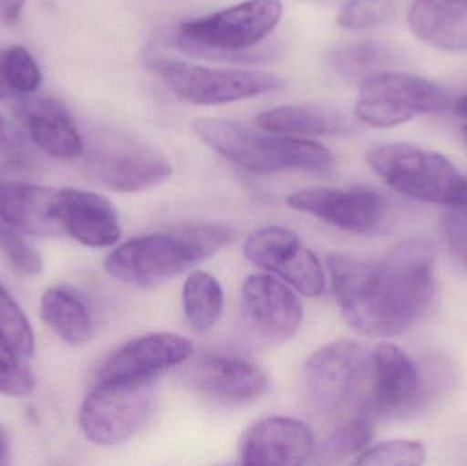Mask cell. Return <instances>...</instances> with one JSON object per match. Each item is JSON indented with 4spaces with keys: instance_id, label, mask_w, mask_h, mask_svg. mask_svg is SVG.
Segmentation results:
<instances>
[{
    "instance_id": "cell-1",
    "label": "cell",
    "mask_w": 467,
    "mask_h": 466,
    "mask_svg": "<svg viewBox=\"0 0 467 466\" xmlns=\"http://www.w3.org/2000/svg\"><path fill=\"white\" fill-rule=\"evenodd\" d=\"M435 248L411 238L379 260L327 257L332 290L346 322L364 336L389 338L413 327L436 295Z\"/></svg>"
},
{
    "instance_id": "cell-2",
    "label": "cell",
    "mask_w": 467,
    "mask_h": 466,
    "mask_svg": "<svg viewBox=\"0 0 467 466\" xmlns=\"http://www.w3.org/2000/svg\"><path fill=\"white\" fill-rule=\"evenodd\" d=\"M235 238L221 224H191L167 233L142 235L118 246L104 267L112 278L139 287L167 284L213 256Z\"/></svg>"
},
{
    "instance_id": "cell-3",
    "label": "cell",
    "mask_w": 467,
    "mask_h": 466,
    "mask_svg": "<svg viewBox=\"0 0 467 466\" xmlns=\"http://www.w3.org/2000/svg\"><path fill=\"white\" fill-rule=\"evenodd\" d=\"M193 130L227 161L254 174L287 170L327 172L334 164L331 152L317 142L261 133L232 120L200 118L194 120Z\"/></svg>"
},
{
    "instance_id": "cell-4",
    "label": "cell",
    "mask_w": 467,
    "mask_h": 466,
    "mask_svg": "<svg viewBox=\"0 0 467 466\" xmlns=\"http://www.w3.org/2000/svg\"><path fill=\"white\" fill-rule=\"evenodd\" d=\"M372 358L348 339L316 350L305 364L304 390L310 408L335 424L370 410Z\"/></svg>"
},
{
    "instance_id": "cell-5",
    "label": "cell",
    "mask_w": 467,
    "mask_h": 466,
    "mask_svg": "<svg viewBox=\"0 0 467 466\" xmlns=\"http://www.w3.org/2000/svg\"><path fill=\"white\" fill-rule=\"evenodd\" d=\"M367 161L387 185L411 199L451 207L467 196L466 175L441 153L395 142L373 148Z\"/></svg>"
},
{
    "instance_id": "cell-6",
    "label": "cell",
    "mask_w": 467,
    "mask_h": 466,
    "mask_svg": "<svg viewBox=\"0 0 467 466\" xmlns=\"http://www.w3.org/2000/svg\"><path fill=\"white\" fill-rule=\"evenodd\" d=\"M84 169L98 185L136 193L166 182L172 174L169 159L139 137L103 129L84 145Z\"/></svg>"
},
{
    "instance_id": "cell-7",
    "label": "cell",
    "mask_w": 467,
    "mask_h": 466,
    "mask_svg": "<svg viewBox=\"0 0 467 466\" xmlns=\"http://www.w3.org/2000/svg\"><path fill=\"white\" fill-rule=\"evenodd\" d=\"M279 0H246L204 18L182 22L178 41L189 54L250 59L244 49L260 43L282 18Z\"/></svg>"
},
{
    "instance_id": "cell-8",
    "label": "cell",
    "mask_w": 467,
    "mask_h": 466,
    "mask_svg": "<svg viewBox=\"0 0 467 466\" xmlns=\"http://www.w3.org/2000/svg\"><path fill=\"white\" fill-rule=\"evenodd\" d=\"M449 92L435 82L405 73H373L359 84L356 115L375 128H392L417 115L446 111Z\"/></svg>"
},
{
    "instance_id": "cell-9",
    "label": "cell",
    "mask_w": 467,
    "mask_h": 466,
    "mask_svg": "<svg viewBox=\"0 0 467 466\" xmlns=\"http://www.w3.org/2000/svg\"><path fill=\"white\" fill-rule=\"evenodd\" d=\"M150 67L178 98L197 106L233 103L285 87V79L264 71L204 67L174 59L150 60Z\"/></svg>"
},
{
    "instance_id": "cell-10",
    "label": "cell",
    "mask_w": 467,
    "mask_h": 466,
    "mask_svg": "<svg viewBox=\"0 0 467 466\" xmlns=\"http://www.w3.org/2000/svg\"><path fill=\"white\" fill-rule=\"evenodd\" d=\"M155 407L152 383H98L79 410L85 437L99 446H117L133 438L150 420Z\"/></svg>"
},
{
    "instance_id": "cell-11",
    "label": "cell",
    "mask_w": 467,
    "mask_h": 466,
    "mask_svg": "<svg viewBox=\"0 0 467 466\" xmlns=\"http://www.w3.org/2000/svg\"><path fill=\"white\" fill-rule=\"evenodd\" d=\"M244 254L255 267L276 274L306 297H317L326 289L320 260L287 227L268 226L253 233Z\"/></svg>"
},
{
    "instance_id": "cell-12",
    "label": "cell",
    "mask_w": 467,
    "mask_h": 466,
    "mask_svg": "<svg viewBox=\"0 0 467 466\" xmlns=\"http://www.w3.org/2000/svg\"><path fill=\"white\" fill-rule=\"evenodd\" d=\"M241 315L250 336L266 345L290 339L301 327L304 306L298 295L269 274H253L244 279Z\"/></svg>"
},
{
    "instance_id": "cell-13",
    "label": "cell",
    "mask_w": 467,
    "mask_h": 466,
    "mask_svg": "<svg viewBox=\"0 0 467 466\" xmlns=\"http://www.w3.org/2000/svg\"><path fill=\"white\" fill-rule=\"evenodd\" d=\"M288 207L357 234L376 232L386 218V202L369 188L302 189L287 197Z\"/></svg>"
},
{
    "instance_id": "cell-14",
    "label": "cell",
    "mask_w": 467,
    "mask_h": 466,
    "mask_svg": "<svg viewBox=\"0 0 467 466\" xmlns=\"http://www.w3.org/2000/svg\"><path fill=\"white\" fill-rule=\"evenodd\" d=\"M193 345L188 338L170 333L148 334L129 342L114 353L98 375L104 385H141L191 357Z\"/></svg>"
},
{
    "instance_id": "cell-15",
    "label": "cell",
    "mask_w": 467,
    "mask_h": 466,
    "mask_svg": "<svg viewBox=\"0 0 467 466\" xmlns=\"http://www.w3.org/2000/svg\"><path fill=\"white\" fill-rule=\"evenodd\" d=\"M183 382L194 393L223 405L257 401L268 390V377L252 361L235 356H208L192 363Z\"/></svg>"
},
{
    "instance_id": "cell-16",
    "label": "cell",
    "mask_w": 467,
    "mask_h": 466,
    "mask_svg": "<svg viewBox=\"0 0 467 466\" xmlns=\"http://www.w3.org/2000/svg\"><path fill=\"white\" fill-rule=\"evenodd\" d=\"M370 409L376 418L403 415L421 401L422 378L410 356L392 344L378 345L372 355Z\"/></svg>"
},
{
    "instance_id": "cell-17",
    "label": "cell",
    "mask_w": 467,
    "mask_h": 466,
    "mask_svg": "<svg viewBox=\"0 0 467 466\" xmlns=\"http://www.w3.org/2000/svg\"><path fill=\"white\" fill-rule=\"evenodd\" d=\"M312 430L291 418H268L250 427L242 438L239 457L247 465L298 466L315 456Z\"/></svg>"
},
{
    "instance_id": "cell-18",
    "label": "cell",
    "mask_w": 467,
    "mask_h": 466,
    "mask_svg": "<svg viewBox=\"0 0 467 466\" xmlns=\"http://www.w3.org/2000/svg\"><path fill=\"white\" fill-rule=\"evenodd\" d=\"M55 213L74 240L90 248L114 245L120 238L119 218L109 199L81 189L57 191Z\"/></svg>"
},
{
    "instance_id": "cell-19",
    "label": "cell",
    "mask_w": 467,
    "mask_h": 466,
    "mask_svg": "<svg viewBox=\"0 0 467 466\" xmlns=\"http://www.w3.org/2000/svg\"><path fill=\"white\" fill-rule=\"evenodd\" d=\"M57 191L21 181H0V221L30 237L63 234L55 213Z\"/></svg>"
},
{
    "instance_id": "cell-20",
    "label": "cell",
    "mask_w": 467,
    "mask_h": 466,
    "mask_svg": "<svg viewBox=\"0 0 467 466\" xmlns=\"http://www.w3.org/2000/svg\"><path fill=\"white\" fill-rule=\"evenodd\" d=\"M19 115L32 141L48 155L74 159L82 155L84 140L62 104L33 100L19 107Z\"/></svg>"
},
{
    "instance_id": "cell-21",
    "label": "cell",
    "mask_w": 467,
    "mask_h": 466,
    "mask_svg": "<svg viewBox=\"0 0 467 466\" xmlns=\"http://www.w3.org/2000/svg\"><path fill=\"white\" fill-rule=\"evenodd\" d=\"M409 24L424 43L443 51H467V0H417Z\"/></svg>"
},
{
    "instance_id": "cell-22",
    "label": "cell",
    "mask_w": 467,
    "mask_h": 466,
    "mask_svg": "<svg viewBox=\"0 0 467 466\" xmlns=\"http://www.w3.org/2000/svg\"><path fill=\"white\" fill-rule=\"evenodd\" d=\"M255 123L263 130L298 136H343L350 133V119L340 109L327 104H287L265 109Z\"/></svg>"
},
{
    "instance_id": "cell-23",
    "label": "cell",
    "mask_w": 467,
    "mask_h": 466,
    "mask_svg": "<svg viewBox=\"0 0 467 466\" xmlns=\"http://www.w3.org/2000/svg\"><path fill=\"white\" fill-rule=\"evenodd\" d=\"M41 317L68 345L81 347L92 339V315L73 287L54 286L47 290L41 298Z\"/></svg>"
},
{
    "instance_id": "cell-24",
    "label": "cell",
    "mask_w": 467,
    "mask_h": 466,
    "mask_svg": "<svg viewBox=\"0 0 467 466\" xmlns=\"http://www.w3.org/2000/svg\"><path fill=\"white\" fill-rule=\"evenodd\" d=\"M182 303L189 327L194 333L207 334L215 327L223 312V289L215 276L196 271L183 285Z\"/></svg>"
},
{
    "instance_id": "cell-25",
    "label": "cell",
    "mask_w": 467,
    "mask_h": 466,
    "mask_svg": "<svg viewBox=\"0 0 467 466\" xmlns=\"http://www.w3.org/2000/svg\"><path fill=\"white\" fill-rule=\"evenodd\" d=\"M375 413L370 410L358 413L335 424L321 445L316 446V464L331 465L348 457L358 454L367 448L375 431Z\"/></svg>"
},
{
    "instance_id": "cell-26",
    "label": "cell",
    "mask_w": 467,
    "mask_h": 466,
    "mask_svg": "<svg viewBox=\"0 0 467 466\" xmlns=\"http://www.w3.org/2000/svg\"><path fill=\"white\" fill-rule=\"evenodd\" d=\"M0 345L21 358L35 350V336L29 320L13 295L0 284Z\"/></svg>"
},
{
    "instance_id": "cell-27",
    "label": "cell",
    "mask_w": 467,
    "mask_h": 466,
    "mask_svg": "<svg viewBox=\"0 0 467 466\" xmlns=\"http://www.w3.org/2000/svg\"><path fill=\"white\" fill-rule=\"evenodd\" d=\"M394 18V0H348L337 13V24L348 30L372 29Z\"/></svg>"
},
{
    "instance_id": "cell-28",
    "label": "cell",
    "mask_w": 467,
    "mask_h": 466,
    "mask_svg": "<svg viewBox=\"0 0 467 466\" xmlns=\"http://www.w3.org/2000/svg\"><path fill=\"white\" fill-rule=\"evenodd\" d=\"M425 456L424 445L417 440H387L362 451L356 464L417 466L424 464Z\"/></svg>"
},
{
    "instance_id": "cell-29",
    "label": "cell",
    "mask_w": 467,
    "mask_h": 466,
    "mask_svg": "<svg viewBox=\"0 0 467 466\" xmlns=\"http://www.w3.org/2000/svg\"><path fill=\"white\" fill-rule=\"evenodd\" d=\"M0 251L18 273L36 275L43 270L40 254L30 245L26 234L0 221Z\"/></svg>"
},
{
    "instance_id": "cell-30",
    "label": "cell",
    "mask_w": 467,
    "mask_h": 466,
    "mask_svg": "<svg viewBox=\"0 0 467 466\" xmlns=\"http://www.w3.org/2000/svg\"><path fill=\"white\" fill-rule=\"evenodd\" d=\"M5 79L13 95H26L37 89L41 74L37 63L24 47H11L3 51Z\"/></svg>"
},
{
    "instance_id": "cell-31",
    "label": "cell",
    "mask_w": 467,
    "mask_h": 466,
    "mask_svg": "<svg viewBox=\"0 0 467 466\" xmlns=\"http://www.w3.org/2000/svg\"><path fill=\"white\" fill-rule=\"evenodd\" d=\"M383 57L384 51L379 44L358 43L332 52L329 63L340 76L356 78L379 65Z\"/></svg>"
},
{
    "instance_id": "cell-32",
    "label": "cell",
    "mask_w": 467,
    "mask_h": 466,
    "mask_svg": "<svg viewBox=\"0 0 467 466\" xmlns=\"http://www.w3.org/2000/svg\"><path fill=\"white\" fill-rule=\"evenodd\" d=\"M22 360L0 345V394L24 397L32 393L35 378Z\"/></svg>"
},
{
    "instance_id": "cell-33",
    "label": "cell",
    "mask_w": 467,
    "mask_h": 466,
    "mask_svg": "<svg viewBox=\"0 0 467 466\" xmlns=\"http://www.w3.org/2000/svg\"><path fill=\"white\" fill-rule=\"evenodd\" d=\"M443 233L452 256L467 271V196L458 204L447 207Z\"/></svg>"
},
{
    "instance_id": "cell-34",
    "label": "cell",
    "mask_w": 467,
    "mask_h": 466,
    "mask_svg": "<svg viewBox=\"0 0 467 466\" xmlns=\"http://www.w3.org/2000/svg\"><path fill=\"white\" fill-rule=\"evenodd\" d=\"M27 141L24 134L0 115V155L13 163L26 159Z\"/></svg>"
},
{
    "instance_id": "cell-35",
    "label": "cell",
    "mask_w": 467,
    "mask_h": 466,
    "mask_svg": "<svg viewBox=\"0 0 467 466\" xmlns=\"http://www.w3.org/2000/svg\"><path fill=\"white\" fill-rule=\"evenodd\" d=\"M25 0H0V19L2 21H14L21 13Z\"/></svg>"
},
{
    "instance_id": "cell-36",
    "label": "cell",
    "mask_w": 467,
    "mask_h": 466,
    "mask_svg": "<svg viewBox=\"0 0 467 466\" xmlns=\"http://www.w3.org/2000/svg\"><path fill=\"white\" fill-rule=\"evenodd\" d=\"M14 96L8 88L7 79H5V63H3V51H0V100L3 98H10Z\"/></svg>"
},
{
    "instance_id": "cell-37",
    "label": "cell",
    "mask_w": 467,
    "mask_h": 466,
    "mask_svg": "<svg viewBox=\"0 0 467 466\" xmlns=\"http://www.w3.org/2000/svg\"><path fill=\"white\" fill-rule=\"evenodd\" d=\"M454 109L460 117L467 119V95L461 98L460 100L455 101Z\"/></svg>"
},
{
    "instance_id": "cell-38",
    "label": "cell",
    "mask_w": 467,
    "mask_h": 466,
    "mask_svg": "<svg viewBox=\"0 0 467 466\" xmlns=\"http://www.w3.org/2000/svg\"><path fill=\"white\" fill-rule=\"evenodd\" d=\"M5 453H7V448H5V440L3 438L2 432H0V464H3L5 459Z\"/></svg>"
},
{
    "instance_id": "cell-39",
    "label": "cell",
    "mask_w": 467,
    "mask_h": 466,
    "mask_svg": "<svg viewBox=\"0 0 467 466\" xmlns=\"http://www.w3.org/2000/svg\"><path fill=\"white\" fill-rule=\"evenodd\" d=\"M462 140H463V144H465V147L467 150V125L463 126V129H462Z\"/></svg>"
}]
</instances>
